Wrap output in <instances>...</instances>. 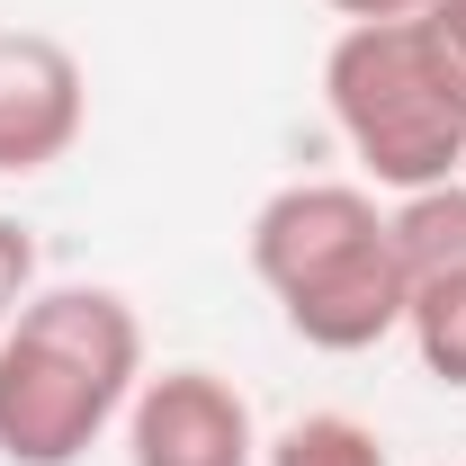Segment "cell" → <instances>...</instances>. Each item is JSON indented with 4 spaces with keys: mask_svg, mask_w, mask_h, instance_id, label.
<instances>
[{
    "mask_svg": "<svg viewBox=\"0 0 466 466\" xmlns=\"http://www.w3.org/2000/svg\"><path fill=\"white\" fill-rule=\"evenodd\" d=\"M144 386V323L116 288H36L0 332V458L81 466Z\"/></svg>",
    "mask_w": 466,
    "mask_h": 466,
    "instance_id": "obj_1",
    "label": "cell"
},
{
    "mask_svg": "<svg viewBox=\"0 0 466 466\" xmlns=\"http://www.w3.org/2000/svg\"><path fill=\"white\" fill-rule=\"evenodd\" d=\"M251 279L305 350H377L404 332V260L368 179H288L251 216Z\"/></svg>",
    "mask_w": 466,
    "mask_h": 466,
    "instance_id": "obj_2",
    "label": "cell"
},
{
    "mask_svg": "<svg viewBox=\"0 0 466 466\" xmlns=\"http://www.w3.org/2000/svg\"><path fill=\"white\" fill-rule=\"evenodd\" d=\"M323 108L341 126L350 162L368 171V188L412 198L466 171V90L421 18L341 27L323 55Z\"/></svg>",
    "mask_w": 466,
    "mask_h": 466,
    "instance_id": "obj_3",
    "label": "cell"
},
{
    "mask_svg": "<svg viewBox=\"0 0 466 466\" xmlns=\"http://www.w3.org/2000/svg\"><path fill=\"white\" fill-rule=\"evenodd\" d=\"M90 126V72L46 27H0V179H36Z\"/></svg>",
    "mask_w": 466,
    "mask_h": 466,
    "instance_id": "obj_4",
    "label": "cell"
},
{
    "mask_svg": "<svg viewBox=\"0 0 466 466\" xmlns=\"http://www.w3.org/2000/svg\"><path fill=\"white\" fill-rule=\"evenodd\" d=\"M126 458L135 466H260V421H251L233 377L162 368L126 404Z\"/></svg>",
    "mask_w": 466,
    "mask_h": 466,
    "instance_id": "obj_5",
    "label": "cell"
},
{
    "mask_svg": "<svg viewBox=\"0 0 466 466\" xmlns=\"http://www.w3.org/2000/svg\"><path fill=\"white\" fill-rule=\"evenodd\" d=\"M395 225V260H404V288L412 279H440V269H466V179H440V188H412L386 207Z\"/></svg>",
    "mask_w": 466,
    "mask_h": 466,
    "instance_id": "obj_6",
    "label": "cell"
},
{
    "mask_svg": "<svg viewBox=\"0 0 466 466\" xmlns=\"http://www.w3.org/2000/svg\"><path fill=\"white\" fill-rule=\"evenodd\" d=\"M404 341L421 359V377L466 386V269H440V279L404 288Z\"/></svg>",
    "mask_w": 466,
    "mask_h": 466,
    "instance_id": "obj_7",
    "label": "cell"
},
{
    "mask_svg": "<svg viewBox=\"0 0 466 466\" xmlns=\"http://www.w3.org/2000/svg\"><path fill=\"white\" fill-rule=\"evenodd\" d=\"M260 466H395V458H386V440H377L368 421H350V412H296L288 431L260 449Z\"/></svg>",
    "mask_w": 466,
    "mask_h": 466,
    "instance_id": "obj_8",
    "label": "cell"
},
{
    "mask_svg": "<svg viewBox=\"0 0 466 466\" xmlns=\"http://www.w3.org/2000/svg\"><path fill=\"white\" fill-rule=\"evenodd\" d=\"M36 296V233L18 216H0V332L18 323V305Z\"/></svg>",
    "mask_w": 466,
    "mask_h": 466,
    "instance_id": "obj_9",
    "label": "cell"
},
{
    "mask_svg": "<svg viewBox=\"0 0 466 466\" xmlns=\"http://www.w3.org/2000/svg\"><path fill=\"white\" fill-rule=\"evenodd\" d=\"M421 27H431V46L449 55V72H458V90H466V0H431Z\"/></svg>",
    "mask_w": 466,
    "mask_h": 466,
    "instance_id": "obj_10",
    "label": "cell"
},
{
    "mask_svg": "<svg viewBox=\"0 0 466 466\" xmlns=\"http://www.w3.org/2000/svg\"><path fill=\"white\" fill-rule=\"evenodd\" d=\"M332 18H350V27H368V18H421L431 0H323Z\"/></svg>",
    "mask_w": 466,
    "mask_h": 466,
    "instance_id": "obj_11",
    "label": "cell"
},
{
    "mask_svg": "<svg viewBox=\"0 0 466 466\" xmlns=\"http://www.w3.org/2000/svg\"><path fill=\"white\" fill-rule=\"evenodd\" d=\"M458 179H466V171H458Z\"/></svg>",
    "mask_w": 466,
    "mask_h": 466,
    "instance_id": "obj_12",
    "label": "cell"
}]
</instances>
